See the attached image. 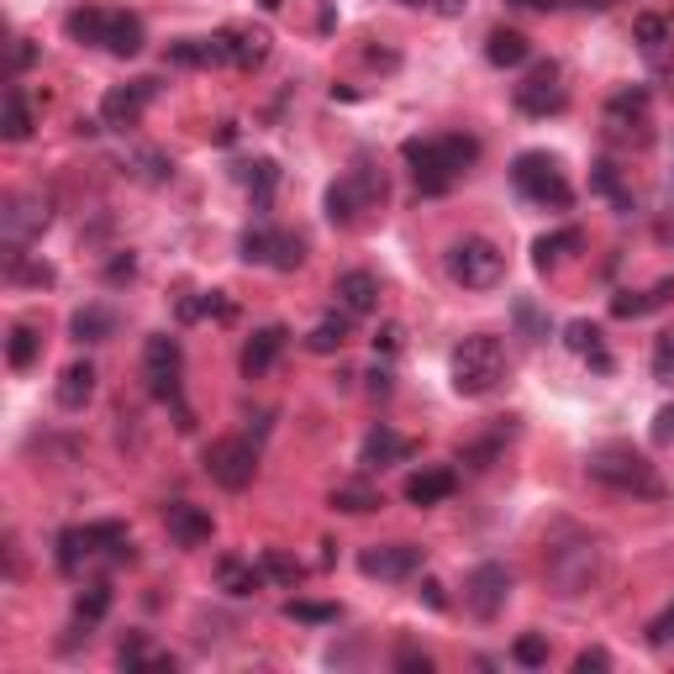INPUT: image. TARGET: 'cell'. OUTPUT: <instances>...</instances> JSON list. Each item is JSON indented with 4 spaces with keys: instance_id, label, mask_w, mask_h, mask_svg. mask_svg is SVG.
<instances>
[{
    "instance_id": "6da1fadb",
    "label": "cell",
    "mask_w": 674,
    "mask_h": 674,
    "mask_svg": "<svg viewBox=\"0 0 674 674\" xmlns=\"http://www.w3.org/2000/svg\"><path fill=\"white\" fill-rule=\"evenodd\" d=\"M542 580L564 601L595 591L606 580V542L585 533V527H553L548 548H542Z\"/></svg>"
},
{
    "instance_id": "7a4b0ae2",
    "label": "cell",
    "mask_w": 674,
    "mask_h": 674,
    "mask_svg": "<svg viewBox=\"0 0 674 674\" xmlns=\"http://www.w3.org/2000/svg\"><path fill=\"white\" fill-rule=\"evenodd\" d=\"M401 153H405V163H411L422 195H448L454 180L480 159V142H475V137H459V133L454 137H411Z\"/></svg>"
},
{
    "instance_id": "3957f363",
    "label": "cell",
    "mask_w": 674,
    "mask_h": 674,
    "mask_svg": "<svg viewBox=\"0 0 674 674\" xmlns=\"http://www.w3.org/2000/svg\"><path fill=\"white\" fill-rule=\"evenodd\" d=\"M585 469H591L595 485L617 490V495H643V501H659V495H664L659 469H653L638 448H627V443H606V448H595Z\"/></svg>"
},
{
    "instance_id": "277c9868",
    "label": "cell",
    "mask_w": 674,
    "mask_h": 674,
    "mask_svg": "<svg viewBox=\"0 0 674 674\" xmlns=\"http://www.w3.org/2000/svg\"><path fill=\"white\" fill-rule=\"evenodd\" d=\"M448 375H454V390H459V396H469V401L490 396V390L506 379V349H501V338H485V332L464 338L459 349H454Z\"/></svg>"
},
{
    "instance_id": "5b68a950",
    "label": "cell",
    "mask_w": 674,
    "mask_h": 674,
    "mask_svg": "<svg viewBox=\"0 0 674 674\" xmlns=\"http://www.w3.org/2000/svg\"><path fill=\"white\" fill-rule=\"evenodd\" d=\"M385 195H390V185H385V169H379L375 159H353V169L338 180V185L327 190V221H338V227H353L364 212H375V206H385Z\"/></svg>"
},
{
    "instance_id": "8992f818",
    "label": "cell",
    "mask_w": 674,
    "mask_h": 674,
    "mask_svg": "<svg viewBox=\"0 0 674 674\" xmlns=\"http://www.w3.org/2000/svg\"><path fill=\"white\" fill-rule=\"evenodd\" d=\"M48 221H54V206L37 190H11L0 201V248H5V259L11 253H27L48 232Z\"/></svg>"
},
{
    "instance_id": "52a82bcc",
    "label": "cell",
    "mask_w": 674,
    "mask_h": 674,
    "mask_svg": "<svg viewBox=\"0 0 674 674\" xmlns=\"http://www.w3.org/2000/svg\"><path fill=\"white\" fill-rule=\"evenodd\" d=\"M180 369H185V349H180V338H169V332H153L148 343H142V375H148V390L169 401L180 411V427L190 432V411L180 405Z\"/></svg>"
},
{
    "instance_id": "ba28073f",
    "label": "cell",
    "mask_w": 674,
    "mask_h": 674,
    "mask_svg": "<svg viewBox=\"0 0 674 674\" xmlns=\"http://www.w3.org/2000/svg\"><path fill=\"white\" fill-rule=\"evenodd\" d=\"M448 274L459 279L464 290H495L506 279V253L485 238H459L448 248Z\"/></svg>"
},
{
    "instance_id": "9c48e42d",
    "label": "cell",
    "mask_w": 674,
    "mask_h": 674,
    "mask_svg": "<svg viewBox=\"0 0 674 674\" xmlns=\"http://www.w3.org/2000/svg\"><path fill=\"white\" fill-rule=\"evenodd\" d=\"M206 475H212V485L221 490H248L253 485V475H259V448L248 443V437H216V443H206Z\"/></svg>"
},
{
    "instance_id": "30bf717a",
    "label": "cell",
    "mask_w": 674,
    "mask_h": 674,
    "mask_svg": "<svg viewBox=\"0 0 674 674\" xmlns=\"http://www.w3.org/2000/svg\"><path fill=\"white\" fill-rule=\"evenodd\" d=\"M512 185L522 190L527 201H538V206H559V212H564L569 201H574L569 180L559 174V163L548 159V153H516V163H512Z\"/></svg>"
},
{
    "instance_id": "8fae6325",
    "label": "cell",
    "mask_w": 674,
    "mask_h": 674,
    "mask_svg": "<svg viewBox=\"0 0 674 674\" xmlns=\"http://www.w3.org/2000/svg\"><path fill=\"white\" fill-rule=\"evenodd\" d=\"M512 101L522 116H553V111H564V75H559V64L553 58H542V64H533L527 75H522V84L512 90Z\"/></svg>"
},
{
    "instance_id": "7c38bea8",
    "label": "cell",
    "mask_w": 674,
    "mask_h": 674,
    "mask_svg": "<svg viewBox=\"0 0 674 674\" xmlns=\"http://www.w3.org/2000/svg\"><path fill=\"white\" fill-rule=\"evenodd\" d=\"M306 259V243L285 227H248L243 232V264H264V270H300Z\"/></svg>"
},
{
    "instance_id": "4fadbf2b",
    "label": "cell",
    "mask_w": 674,
    "mask_h": 674,
    "mask_svg": "<svg viewBox=\"0 0 674 674\" xmlns=\"http://www.w3.org/2000/svg\"><path fill=\"white\" fill-rule=\"evenodd\" d=\"M422 564H427V548H416V542H375L358 553V574H369V580H411V574H422Z\"/></svg>"
},
{
    "instance_id": "5bb4252c",
    "label": "cell",
    "mask_w": 674,
    "mask_h": 674,
    "mask_svg": "<svg viewBox=\"0 0 674 674\" xmlns=\"http://www.w3.org/2000/svg\"><path fill=\"white\" fill-rule=\"evenodd\" d=\"M506 601H512V569L506 564H480L475 574H469L464 606H469L480 621H495L501 612H506Z\"/></svg>"
},
{
    "instance_id": "9a60e30c",
    "label": "cell",
    "mask_w": 674,
    "mask_h": 674,
    "mask_svg": "<svg viewBox=\"0 0 674 674\" xmlns=\"http://www.w3.org/2000/svg\"><path fill=\"white\" fill-rule=\"evenodd\" d=\"M606 133L612 142H648V90H617L612 101H606Z\"/></svg>"
},
{
    "instance_id": "2e32d148",
    "label": "cell",
    "mask_w": 674,
    "mask_h": 674,
    "mask_svg": "<svg viewBox=\"0 0 674 674\" xmlns=\"http://www.w3.org/2000/svg\"><path fill=\"white\" fill-rule=\"evenodd\" d=\"M159 95V80H133V84H116L106 101H101V122H106L111 133H133L137 122H142V111L148 101Z\"/></svg>"
},
{
    "instance_id": "e0dca14e",
    "label": "cell",
    "mask_w": 674,
    "mask_h": 674,
    "mask_svg": "<svg viewBox=\"0 0 674 674\" xmlns=\"http://www.w3.org/2000/svg\"><path fill=\"white\" fill-rule=\"evenodd\" d=\"M411 454H416V443L401 437L396 427H385V422L369 427L364 432V443H358V464H364V469H390V464H405Z\"/></svg>"
},
{
    "instance_id": "ac0fdd59",
    "label": "cell",
    "mask_w": 674,
    "mask_h": 674,
    "mask_svg": "<svg viewBox=\"0 0 674 674\" xmlns=\"http://www.w3.org/2000/svg\"><path fill=\"white\" fill-rule=\"evenodd\" d=\"M163 527H169V538L180 542V548H201V542H212L216 522L206 506H190V501H169L163 506Z\"/></svg>"
},
{
    "instance_id": "d6986e66",
    "label": "cell",
    "mask_w": 674,
    "mask_h": 674,
    "mask_svg": "<svg viewBox=\"0 0 674 674\" xmlns=\"http://www.w3.org/2000/svg\"><path fill=\"white\" fill-rule=\"evenodd\" d=\"M285 343H290V332H285V327H259V332L243 343V358H238V364H243V375L248 379H264L274 364H279Z\"/></svg>"
},
{
    "instance_id": "ffe728a7",
    "label": "cell",
    "mask_w": 674,
    "mask_h": 674,
    "mask_svg": "<svg viewBox=\"0 0 674 674\" xmlns=\"http://www.w3.org/2000/svg\"><path fill=\"white\" fill-rule=\"evenodd\" d=\"M338 306L349 311V317H375L379 311V279L369 270H349V274H338Z\"/></svg>"
},
{
    "instance_id": "44dd1931",
    "label": "cell",
    "mask_w": 674,
    "mask_h": 674,
    "mask_svg": "<svg viewBox=\"0 0 674 674\" xmlns=\"http://www.w3.org/2000/svg\"><path fill=\"white\" fill-rule=\"evenodd\" d=\"M632 37H638V54H643L653 69H670L674 64V37H670V22H664V16L643 11V16L632 22Z\"/></svg>"
},
{
    "instance_id": "7402d4cb",
    "label": "cell",
    "mask_w": 674,
    "mask_h": 674,
    "mask_svg": "<svg viewBox=\"0 0 674 674\" xmlns=\"http://www.w3.org/2000/svg\"><path fill=\"white\" fill-rule=\"evenodd\" d=\"M454 490H459V475H454V469H422V475L405 480V501H411V506H443Z\"/></svg>"
},
{
    "instance_id": "603a6c76",
    "label": "cell",
    "mask_w": 674,
    "mask_h": 674,
    "mask_svg": "<svg viewBox=\"0 0 674 674\" xmlns=\"http://www.w3.org/2000/svg\"><path fill=\"white\" fill-rule=\"evenodd\" d=\"M90 396H95V364H90V358H80V364H69V369L58 375L54 401L64 405V411H84V405H90Z\"/></svg>"
},
{
    "instance_id": "cb8c5ba5",
    "label": "cell",
    "mask_w": 674,
    "mask_h": 674,
    "mask_svg": "<svg viewBox=\"0 0 674 674\" xmlns=\"http://www.w3.org/2000/svg\"><path fill=\"white\" fill-rule=\"evenodd\" d=\"M84 542H90V559L106 553L111 564H133V538H127L122 522H90V527H84Z\"/></svg>"
},
{
    "instance_id": "d4e9b609",
    "label": "cell",
    "mask_w": 674,
    "mask_h": 674,
    "mask_svg": "<svg viewBox=\"0 0 674 674\" xmlns=\"http://www.w3.org/2000/svg\"><path fill=\"white\" fill-rule=\"evenodd\" d=\"M580 248H585V232H580V227H559V232H542L538 243H533V264H538V270L548 274V270H559L569 253H580Z\"/></svg>"
},
{
    "instance_id": "484cf974",
    "label": "cell",
    "mask_w": 674,
    "mask_h": 674,
    "mask_svg": "<svg viewBox=\"0 0 674 674\" xmlns=\"http://www.w3.org/2000/svg\"><path fill=\"white\" fill-rule=\"evenodd\" d=\"M0 133H5V142H22V137H32V106H27V90H22V80L5 84V106H0Z\"/></svg>"
},
{
    "instance_id": "4316f807",
    "label": "cell",
    "mask_w": 674,
    "mask_h": 674,
    "mask_svg": "<svg viewBox=\"0 0 674 674\" xmlns=\"http://www.w3.org/2000/svg\"><path fill=\"white\" fill-rule=\"evenodd\" d=\"M106 54L116 58H133L142 54V22H137L133 11H111V22H106V43H101Z\"/></svg>"
},
{
    "instance_id": "83f0119b",
    "label": "cell",
    "mask_w": 674,
    "mask_h": 674,
    "mask_svg": "<svg viewBox=\"0 0 674 674\" xmlns=\"http://www.w3.org/2000/svg\"><path fill=\"white\" fill-rule=\"evenodd\" d=\"M674 300V279H659L653 290H643V296H617L612 300V317H621V322H638V317H648V311H659V306H670Z\"/></svg>"
},
{
    "instance_id": "f1b7e54d",
    "label": "cell",
    "mask_w": 674,
    "mask_h": 674,
    "mask_svg": "<svg viewBox=\"0 0 674 674\" xmlns=\"http://www.w3.org/2000/svg\"><path fill=\"white\" fill-rule=\"evenodd\" d=\"M216 580H221V591L227 595H253L264 585V564H248V559H216Z\"/></svg>"
},
{
    "instance_id": "f546056e",
    "label": "cell",
    "mask_w": 674,
    "mask_h": 674,
    "mask_svg": "<svg viewBox=\"0 0 674 674\" xmlns=\"http://www.w3.org/2000/svg\"><path fill=\"white\" fill-rule=\"evenodd\" d=\"M527 54H533V43L512 27H495L485 37V58L495 64V69H516V64H527Z\"/></svg>"
},
{
    "instance_id": "4dcf8cb0",
    "label": "cell",
    "mask_w": 674,
    "mask_h": 674,
    "mask_svg": "<svg viewBox=\"0 0 674 674\" xmlns=\"http://www.w3.org/2000/svg\"><path fill=\"white\" fill-rule=\"evenodd\" d=\"M127 174L142 180V185H169V180H174V159H169L163 148H133V153H127Z\"/></svg>"
},
{
    "instance_id": "1f68e13d",
    "label": "cell",
    "mask_w": 674,
    "mask_h": 674,
    "mask_svg": "<svg viewBox=\"0 0 674 674\" xmlns=\"http://www.w3.org/2000/svg\"><path fill=\"white\" fill-rule=\"evenodd\" d=\"M238 180L248 185L253 206H259V212H270L274 190H279V163H274V159H253V163H243V169H238Z\"/></svg>"
},
{
    "instance_id": "d6a6232c",
    "label": "cell",
    "mask_w": 674,
    "mask_h": 674,
    "mask_svg": "<svg viewBox=\"0 0 674 674\" xmlns=\"http://www.w3.org/2000/svg\"><path fill=\"white\" fill-rule=\"evenodd\" d=\"M69 332H75V343H106L116 332V311L111 306H80L69 317Z\"/></svg>"
},
{
    "instance_id": "836d02e7",
    "label": "cell",
    "mask_w": 674,
    "mask_h": 674,
    "mask_svg": "<svg viewBox=\"0 0 674 674\" xmlns=\"http://www.w3.org/2000/svg\"><path fill=\"white\" fill-rule=\"evenodd\" d=\"M564 343L580 353V358H591V369H601V375L612 369V353H606V343H601V327H595V322H569L564 327Z\"/></svg>"
},
{
    "instance_id": "e575fe53",
    "label": "cell",
    "mask_w": 674,
    "mask_h": 674,
    "mask_svg": "<svg viewBox=\"0 0 674 674\" xmlns=\"http://www.w3.org/2000/svg\"><path fill=\"white\" fill-rule=\"evenodd\" d=\"M5 279H11V285H32V290H48L58 274H54V264H43V259H32V253H11V259H5Z\"/></svg>"
},
{
    "instance_id": "d590c367",
    "label": "cell",
    "mask_w": 674,
    "mask_h": 674,
    "mask_svg": "<svg viewBox=\"0 0 674 674\" xmlns=\"http://www.w3.org/2000/svg\"><path fill=\"white\" fill-rule=\"evenodd\" d=\"M385 506V495H379L375 485H358V480H349V485L332 490V512H349V516H369Z\"/></svg>"
},
{
    "instance_id": "8d00e7d4",
    "label": "cell",
    "mask_w": 674,
    "mask_h": 674,
    "mask_svg": "<svg viewBox=\"0 0 674 674\" xmlns=\"http://www.w3.org/2000/svg\"><path fill=\"white\" fill-rule=\"evenodd\" d=\"M116 659H122V670H174V659H169V653H153L142 632H133V638H122V648H116Z\"/></svg>"
},
{
    "instance_id": "74e56055",
    "label": "cell",
    "mask_w": 674,
    "mask_h": 674,
    "mask_svg": "<svg viewBox=\"0 0 674 674\" xmlns=\"http://www.w3.org/2000/svg\"><path fill=\"white\" fill-rule=\"evenodd\" d=\"M106 22H111V11L80 5V11H69V16H64V32H69L75 43H106Z\"/></svg>"
},
{
    "instance_id": "f35d334b",
    "label": "cell",
    "mask_w": 674,
    "mask_h": 674,
    "mask_svg": "<svg viewBox=\"0 0 674 674\" xmlns=\"http://www.w3.org/2000/svg\"><path fill=\"white\" fill-rule=\"evenodd\" d=\"M349 332H353V317H349V311H343V317H322V322L311 327L306 349H311V353H343Z\"/></svg>"
},
{
    "instance_id": "ab89813d",
    "label": "cell",
    "mask_w": 674,
    "mask_h": 674,
    "mask_svg": "<svg viewBox=\"0 0 674 674\" xmlns=\"http://www.w3.org/2000/svg\"><path fill=\"white\" fill-rule=\"evenodd\" d=\"M264 32H227V64L232 69H259L264 64Z\"/></svg>"
},
{
    "instance_id": "60d3db41",
    "label": "cell",
    "mask_w": 674,
    "mask_h": 674,
    "mask_svg": "<svg viewBox=\"0 0 674 674\" xmlns=\"http://www.w3.org/2000/svg\"><path fill=\"white\" fill-rule=\"evenodd\" d=\"M37 353H43V332L32 322L11 327V343H5V358H11V369H32L37 364Z\"/></svg>"
},
{
    "instance_id": "b9f144b4",
    "label": "cell",
    "mask_w": 674,
    "mask_h": 674,
    "mask_svg": "<svg viewBox=\"0 0 674 674\" xmlns=\"http://www.w3.org/2000/svg\"><path fill=\"white\" fill-rule=\"evenodd\" d=\"M80 559H90L84 527H69V533H58V569H64V574H80Z\"/></svg>"
},
{
    "instance_id": "7bdbcfd3",
    "label": "cell",
    "mask_w": 674,
    "mask_h": 674,
    "mask_svg": "<svg viewBox=\"0 0 674 674\" xmlns=\"http://www.w3.org/2000/svg\"><path fill=\"white\" fill-rule=\"evenodd\" d=\"M111 612V591L106 585H90V591H80V601H75V617L90 627V621H101Z\"/></svg>"
},
{
    "instance_id": "ee69618b",
    "label": "cell",
    "mask_w": 674,
    "mask_h": 674,
    "mask_svg": "<svg viewBox=\"0 0 674 674\" xmlns=\"http://www.w3.org/2000/svg\"><path fill=\"white\" fill-rule=\"evenodd\" d=\"M512 659L522 664V670H542V664H548V643H542L538 632H527V638H516L512 643Z\"/></svg>"
},
{
    "instance_id": "f6af8a7d",
    "label": "cell",
    "mask_w": 674,
    "mask_h": 674,
    "mask_svg": "<svg viewBox=\"0 0 674 674\" xmlns=\"http://www.w3.org/2000/svg\"><path fill=\"white\" fill-rule=\"evenodd\" d=\"M285 617L290 621H317V627H322V621H338V606H332V601H290V606H285Z\"/></svg>"
},
{
    "instance_id": "bcb514c9",
    "label": "cell",
    "mask_w": 674,
    "mask_h": 674,
    "mask_svg": "<svg viewBox=\"0 0 674 674\" xmlns=\"http://www.w3.org/2000/svg\"><path fill=\"white\" fill-rule=\"evenodd\" d=\"M653 379H659V385H674V327L659 332V343H653Z\"/></svg>"
},
{
    "instance_id": "7dc6e473",
    "label": "cell",
    "mask_w": 674,
    "mask_h": 674,
    "mask_svg": "<svg viewBox=\"0 0 674 674\" xmlns=\"http://www.w3.org/2000/svg\"><path fill=\"white\" fill-rule=\"evenodd\" d=\"M591 185L601 190V195H612L621 212H632V195L621 190V180H617V169H612V163H595V180H591Z\"/></svg>"
},
{
    "instance_id": "c3c4849f",
    "label": "cell",
    "mask_w": 674,
    "mask_h": 674,
    "mask_svg": "<svg viewBox=\"0 0 674 674\" xmlns=\"http://www.w3.org/2000/svg\"><path fill=\"white\" fill-rule=\"evenodd\" d=\"M512 311H516V327H522V332H527L533 343H542V338H548V317H542L533 300H516Z\"/></svg>"
},
{
    "instance_id": "681fc988",
    "label": "cell",
    "mask_w": 674,
    "mask_h": 674,
    "mask_svg": "<svg viewBox=\"0 0 674 674\" xmlns=\"http://www.w3.org/2000/svg\"><path fill=\"white\" fill-rule=\"evenodd\" d=\"M264 574H270V580H285V585H296V580L306 574V569H300L296 559H285L279 548H270V553H264Z\"/></svg>"
},
{
    "instance_id": "f907efd6",
    "label": "cell",
    "mask_w": 674,
    "mask_h": 674,
    "mask_svg": "<svg viewBox=\"0 0 674 674\" xmlns=\"http://www.w3.org/2000/svg\"><path fill=\"white\" fill-rule=\"evenodd\" d=\"M32 64H37V43H32V37H16V43H11V69H5V75H11V80H22Z\"/></svg>"
},
{
    "instance_id": "816d5d0a",
    "label": "cell",
    "mask_w": 674,
    "mask_h": 674,
    "mask_svg": "<svg viewBox=\"0 0 674 674\" xmlns=\"http://www.w3.org/2000/svg\"><path fill=\"white\" fill-rule=\"evenodd\" d=\"M648 643H653V648H670L674 643V606H664L659 617L648 621Z\"/></svg>"
},
{
    "instance_id": "f5cc1de1",
    "label": "cell",
    "mask_w": 674,
    "mask_h": 674,
    "mask_svg": "<svg viewBox=\"0 0 674 674\" xmlns=\"http://www.w3.org/2000/svg\"><path fill=\"white\" fill-rule=\"evenodd\" d=\"M396 670H405V674H427V670H432V659L422 653V648L405 643V648H396Z\"/></svg>"
},
{
    "instance_id": "db71d44e",
    "label": "cell",
    "mask_w": 674,
    "mask_h": 674,
    "mask_svg": "<svg viewBox=\"0 0 674 674\" xmlns=\"http://www.w3.org/2000/svg\"><path fill=\"white\" fill-rule=\"evenodd\" d=\"M133 274H137V259L133 253H116V259L106 264V285H127Z\"/></svg>"
},
{
    "instance_id": "11a10c76",
    "label": "cell",
    "mask_w": 674,
    "mask_h": 674,
    "mask_svg": "<svg viewBox=\"0 0 674 674\" xmlns=\"http://www.w3.org/2000/svg\"><path fill=\"white\" fill-rule=\"evenodd\" d=\"M574 670L580 674H601V670H612V653H606V648H585V653H580V659H574Z\"/></svg>"
},
{
    "instance_id": "9f6ffc18",
    "label": "cell",
    "mask_w": 674,
    "mask_h": 674,
    "mask_svg": "<svg viewBox=\"0 0 674 674\" xmlns=\"http://www.w3.org/2000/svg\"><path fill=\"white\" fill-rule=\"evenodd\" d=\"M674 437V405H664L659 416H653V443H670Z\"/></svg>"
},
{
    "instance_id": "6f0895ef",
    "label": "cell",
    "mask_w": 674,
    "mask_h": 674,
    "mask_svg": "<svg viewBox=\"0 0 674 674\" xmlns=\"http://www.w3.org/2000/svg\"><path fill=\"white\" fill-rule=\"evenodd\" d=\"M375 349H385V353H396V349H401V327H396V322H385V327H379V332H375Z\"/></svg>"
},
{
    "instance_id": "680465c9",
    "label": "cell",
    "mask_w": 674,
    "mask_h": 674,
    "mask_svg": "<svg viewBox=\"0 0 674 674\" xmlns=\"http://www.w3.org/2000/svg\"><path fill=\"white\" fill-rule=\"evenodd\" d=\"M422 601H427L432 612H443V606H448V595H443V585H437V580H422Z\"/></svg>"
},
{
    "instance_id": "91938a15",
    "label": "cell",
    "mask_w": 674,
    "mask_h": 674,
    "mask_svg": "<svg viewBox=\"0 0 674 674\" xmlns=\"http://www.w3.org/2000/svg\"><path fill=\"white\" fill-rule=\"evenodd\" d=\"M464 5H469V0H432L437 16H464Z\"/></svg>"
},
{
    "instance_id": "94428289",
    "label": "cell",
    "mask_w": 674,
    "mask_h": 674,
    "mask_svg": "<svg viewBox=\"0 0 674 674\" xmlns=\"http://www.w3.org/2000/svg\"><path fill=\"white\" fill-rule=\"evenodd\" d=\"M364 379H369L375 396H390V369H375V375H364Z\"/></svg>"
},
{
    "instance_id": "6125c7cd",
    "label": "cell",
    "mask_w": 674,
    "mask_h": 674,
    "mask_svg": "<svg viewBox=\"0 0 674 674\" xmlns=\"http://www.w3.org/2000/svg\"><path fill=\"white\" fill-rule=\"evenodd\" d=\"M516 11H553V5H559V0H512Z\"/></svg>"
},
{
    "instance_id": "be15d7a7",
    "label": "cell",
    "mask_w": 674,
    "mask_h": 674,
    "mask_svg": "<svg viewBox=\"0 0 674 674\" xmlns=\"http://www.w3.org/2000/svg\"><path fill=\"white\" fill-rule=\"evenodd\" d=\"M580 11H606V5H617V0H574Z\"/></svg>"
},
{
    "instance_id": "e7e4bbea",
    "label": "cell",
    "mask_w": 674,
    "mask_h": 674,
    "mask_svg": "<svg viewBox=\"0 0 674 674\" xmlns=\"http://www.w3.org/2000/svg\"><path fill=\"white\" fill-rule=\"evenodd\" d=\"M259 5H264V11H279V5H285V0H259Z\"/></svg>"
},
{
    "instance_id": "03108f58",
    "label": "cell",
    "mask_w": 674,
    "mask_h": 674,
    "mask_svg": "<svg viewBox=\"0 0 674 674\" xmlns=\"http://www.w3.org/2000/svg\"><path fill=\"white\" fill-rule=\"evenodd\" d=\"M401 5H432V0H401Z\"/></svg>"
}]
</instances>
